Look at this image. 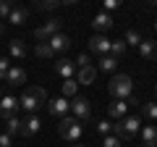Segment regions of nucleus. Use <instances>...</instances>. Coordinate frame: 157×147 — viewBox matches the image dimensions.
Returning <instances> with one entry per match:
<instances>
[{
    "label": "nucleus",
    "mask_w": 157,
    "mask_h": 147,
    "mask_svg": "<svg viewBox=\"0 0 157 147\" xmlns=\"http://www.w3.org/2000/svg\"><path fill=\"white\" fill-rule=\"evenodd\" d=\"M126 45H141V34L136 32V29H128V32H126Z\"/></svg>",
    "instance_id": "obj_27"
},
{
    "label": "nucleus",
    "mask_w": 157,
    "mask_h": 147,
    "mask_svg": "<svg viewBox=\"0 0 157 147\" xmlns=\"http://www.w3.org/2000/svg\"><path fill=\"white\" fill-rule=\"evenodd\" d=\"M76 147H81V145H76Z\"/></svg>",
    "instance_id": "obj_38"
},
{
    "label": "nucleus",
    "mask_w": 157,
    "mask_h": 147,
    "mask_svg": "<svg viewBox=\"0 0 157 147\" xmlns=\"http://www.w3.org/2000/svg\"><path fill=\"white\" fill-rule=\"evenodd\" d=\"M66 3H71V0H42V3H37L39 11H55L58 6H66Z\"/></svg>",
    "instance_id": "obj_23"
},
{
    "label": "nucleus",
    "mask_w": 157,
    "mask_h": 147,
    "mask_svg": "<svg viewBox=\"0 0 157 147\" xmlns=\"http://www.w3.org/2000/svg\"><path fill=\"white\" fill-rule=\"evenodd\" d=\"M47 45L52 47V53H66L68 47H71V37L63 34V32H58V34H52L50 40H47Z\"/></svg>",
    "instance_id": "obj_8"
},
{
    "label": "nucleus",
    "mask_w": 157,
    "mask_h": 147,
    "mask_svg": "<svg viewBox=\"0 0 157 147\" xmlns=\"http://www.w3.org/2000/svg\"><path fill=\"white\" fill-rule=\"evenodd\" d=\"M139 53H141V58H144V61H157V42H152V40H141Z\"/></svg>",
    "instance_id": "obj_14"
},
{
    "label": "nucleus",
    "mask_w": 157,
    "mask_h": 147,
    "mask_svg": "<svg viewBox=\"0 0 157 147\" xmlns=\"http://www.w3.org/2000/svg\"><path fill=\"white\" fill-rule=\"evenodd\" d=\"M47 102V92L42 89V87H29L26 92H24V97L18 100V108H24L26 113H34L37 108H42Z\"/></svg>",
    "instance_id": "obj_1"
},
{
    "label": "nucleus",
    "mask_w": 157,
    "mask_h": 147,
    "mask_svg": "<svg viewBox=\"0 0 157 147\" xmlns=\"http://www.w3.org/2000/svg\"><path fill=\"white\" fill-rule=\"evenodd\" d=\"M34 53H37L39 58H52V55H55V53H52V47L47 45V42H39V45L34 47Z\"/></svg>",
    "instance_id": "obj_26"
},
{
    "label": "nucleus",
    "mask_w": 157,
    "mask_h": 147,
    "mask_svg": "<svg viewBox=\"0 0 157 147\" xmlns=\"http://www.w3.org/2000/svg\"><path fill=\"white\" fill-rule=\"evenodd\" d=\"M107 113H110V118H115V121L126 118V113H128V105H126V100H113L110 105H107Z\"/></svg>",
    "instance_id": "obj_13"
},
{
    "label": "nucleus",
    "mask_w": 157,
    "mask_h": 147,
    "mask_svg": "<svg viewBox=\"0 0 157 147\" xmlns=\"http://www.w3.org/2000/svg\"><path fill=\"white\" fill-rule=\"evenodd\" d=\"M11 55L18 58V61L26 58V45H24V40H13V42H11Z\"/></svg>",
    "instance_id": "obj_21"
},
{
    "label": "nucleus",
    "mask_w": 157,
    "mask_h": 147,
    "mask_svg": "<svg viewBox=\"0 0 157 147\" xmlns=\"http://www.w3.org/2000/svg\"><path fill=\"white\" fill-rule=\"evenodd\" d=\"M16 108H18V100H16L13 95H6V97H0V116H3V118H11Z\"/></svg>",
    "instance_id": "obj_12"
},
{
    "label": "nucleus",
    "mask_w": 157,
    "mask_h": 147,
    "mask_svg": "<svg viewBox=\"0 0 157 147\" xmlns=\"http://www.w3.org/2000/svg\"><path fill=\"white\" fill-rule=\"evenodd\" d=\"M115 66H118V61H115L113 55H102V61H100V68H102V71L110 74V71H115Z\"/></svg>",
    "instance_id": "obj_25"
},
{
    "label": "nucleus",
    "mask_w": 157,
    "mask_h": 147,
    "mask_svg": "<svg viewBox=\"0 0 157 147\" xmlns=\"http://www.w3.org/2000/svg\"><path fill=\"white\" fill-rule=\"evenodd\" d=\"M102 147H121V139H118V137H105V142H102Z\"/></svg>",
    "instance_id": "obj_32"
},
{
    "label": "nucleus",
    "mask_w": 157,
    "mask_h": 147,
    "mask_svg": "<svg viewBox=\"0 0 157 147\" xmlns=\"http://www.w3.org/2000/svg\"><path fill=\"white\" fill-rule=\"evenodd\" d=\"M139 129H141L139 118H136V116H126V118H121L115 126H113V131H115L113 137H118V139H131Z\"/></svg>",
    "instance_id": "obj_3"
},
{
    "label": "nucleus",
    "mask_w": 157,
    "mask_h": 147,
    "mask_svg": "<svg viewBox=\"0 0 157 147\" xmlns=\"http://www.w3.org/2000/svg\"><path fill=\"white\" fill-rule=\"evenodd\" d=\"M45 105H47V113L58 116V118H66L68 110H71V102H68L66 97H52V100H47Z\"/></svg>",
    "instance_id": "obj_6"
},
{
    "label": "nucleus",
    "mask_w": 157,
    "mask_h": 147,
    "mask_svg": "<svg viewBox=\"0 0 157 147\" xmlns=\"http://www.w3.org/2000/svg\"><path fill=\"white\" fill-rule=\"evenodd\" d=\"M155 29H157V21H155Z\"/></svg>",
    "instance_id": "obj_37"
},
{
    "label": "nucleus",
    "mask_w": 157,
    "mask_h": 147,
    "mask_svg": "<svg viewBox=\"0 0 157 147\" xmlns=\"http://www.w3.org/2000/svg\"><path fill=\"white\" fill-rule=\"evenodd\" d=\"M155 147H157V145H155Z\"/></svg>",
    "instance_id": "obj_40"
},
{
    "label": "nucleus",
    "mask_w": 157,
    "mask_h": 147,
    "mask_svg": "<svg viewBox=\"0 0 157 147\" xmlns=\"http://www.w3.org/2000/svg\"><path fill=\"white\" fill-rule=\"evenodd\" d=\"M55 71L60 74L63 79H73V74H76V63H71L68 58H58V61H55Z\"/></svg>",
    "instance_id": "obj_10"
},
{
    "label": "nucleus",
    "mask_w": 157,
    "mask_h": 147,
    "mask_svg": "<svg viewBox=\"0 0 157 147\" xmlns=\"http://www.w3.org/2000/svg\"><path fill=\"white\" fill-rule=\"evenodd\" d=\"M8 21H11V24H24V21H26V8H24V6H16V8L11 11V16H8Z\"/></svg>",
    "instance_id": "obj_20"
},
{
    "label": "nucleus",
    "mask_w": 157,
    "mask_h": 147,
    "mask_svg": "<svg viewBox=\"0 0 157 147\" xmlns=\"http://www.w3.org/2000/svg\"><path fill=\"white\" fill-rule=\"evenodd\" d=\"M94 76H97V68H92V66H86V68H78V84H86L89 87L92 81H94Z\"/></svg>",
    "instance_id": "obj_18"
},
{
    "label": "nucleus",
    "mask_w": 157,
    "mask_h": 147,
    "mask_svg": "<svg viewBox=\"0 0 157 147\" xmlns=\"http://www.w3.org/2000/svg\"><path fill=\"white\" fill-rule=\"evenodd\" d=\"M76 89H78V81L76 79H66L63 81V97H76Z\"/></svg>",
    "instance_id": "obj_22"
},
{
    "label": "nucleus",
    "mask_w": 157,
    "mask_h": 147,
    "mask_svg": "<svg viewBox=\"0 0 157 147\" xmlns=\"http://www.w3.org/2000/svg\"><path fill=\"white\" fill-rule=\"evenodd\" d=\"M155 95H157V89H155Z\"/></svg>",
    "instance_id": "obj_39"
},
{
    "label": "nucleus",
    "mask_w": 157,
    "mask_h": 147,
    "mask_svg": "<svg viewBox=\"0 0 157 147\" xmlns=\"http://www.w3.org/2000/svg\"><path fill=\"white\" fill-rule=\"evenodd\" d=\"M115 8H118V0H105V13L115 11Z\"/></svg>",
    "instance_id": "obj_34"
},
{
    "label": "nucleus",
    "mask_w": 157,
    "mask_h": 147,
    "mask_svg": "<svg viewBox=\"0 0 157 147\" xmlns=\"http://www.w3.org/2000/svg\"><path fill=\"white\" fill-rule=\"evenodd\" d=\"M92 26H94L97 32H105V29H110V26H113V16H110V13H105V11L97 13V16L92 18Z\"/></svg>",
    "instance_id": "obj_16"
},
{
    "label": "nucleus",
    "mask_w": 157,
    "mask_h": 147,
    "mask_svg": "<svg viewBox=\"0 0 157 147\" xmlns=\"http://www.w3.org/2000/svg\"><path fill=\"white\" fill-rule=\"evenodd\" d=\"M141 113H144L147 118H152V121H155V118H157V102H149V105H141Z\"/></svg>",
    "instance_id": "obj_28"
},
{
    "label": "nucleus",
    "mask_w": 157,
    "mask_h": 147,
    "mask_svg": "<svg viewBox=\"0 0 157 147\" xmlns=\"http://www.w3.org/2000/svg\"><path fill=\"white\" fill-rule=\"evenodd\" d=\"M58 134H60L63 139H68V142H76L78 137H81V121L73 118V116H66V118L60 121V126H58Z\"/></svg>",
    "instance_id": "obj_4"
},
{
    "label": "nucleus",
    "mask_w": 157,
    "mask_h": 147,
    "mask_svg": "<svg viewBox=\"0 0 157 147\" xmlns=\"http://www.w3.org/2000/svg\"><path fill=\"white\" fill-rule=\"evenodd\" d=\"M60 24H63L60 18H50L47 24H42L39 29H34V37H37V40H50L52 34L60 32Z\"/></svg>",
    "instance_id": "obj_7"
},
{
    "label": "nucleus",
    "mask_w": 157,
    "mask_h": 147,
    "mask_svg": "<svg viewBox=\"0 0 157 147\" xmlns=\"http://www.w3.org/2000/svg\"><path fill=\"white\" fill-rule=\"evenodd\" d=\"M71 110H73V118H78V121H89V116H92V105L86 97H73Z\"/></svg>",
    "instance_id": "obj_5"
},
{
    "label": "nucleus",
    "mask_w": 157,
    "mask_h": 147,
    "mask_svg": "<svg viewBox=\"0 0 157 147\" xmlns=\"http://www.w3.org/2000/svg\"><path fill=\"white\" fill-rule=\"evenodd\" d=\"M3 32H6V24H3V21H0V37H3Z\"/></svg>",
    "instance_id": "obj_36"
},
{
    "label": "nucleus",
    "mask_w": 157,
    "mask_h": 147,
    "mask_svg": "<svg viewBox=\"0 0 157 147\" xmlns=\"http://www.w3.org/2000/svg\"><path fill=\"white\" fill-rule=\"evenodd\" d=\"M6 81H8V84H13V87L24 84V81H26V71H24V68H18V66H11V71H8Z\"/></svg>",
    "instance_id": "obj_15"
},
{
    "label": "nucleus",
    "mask_w": 157,
    "mask_h": 147,
    "mask_svg": "<svg viewBox=\"0 0 157 147\" xmlns=\"http://www.w3.org/2000/svg\"><path fill=\"white\" fill-rule=\"evenodd\" d=\"M131 87H134V81H131V76H126V74H115V76L107 81V92H110V97H115V100L131 97Z\"/></svg>",
    "instance_id": "obj_2"
},
{
    "label": "nucleus",
    "mask_w": 157,
    "mask_h": 147,
    "mask_svg": "<svg viewBox=\"0 0 157 147\" xmlns=\"http://www.w3.org/2000/svg\"><path fill=\"white\" fill-rule=\"evenodd\" d=\"M89 50L100 53V55H107L110 53V40L102 37V34H94V37H89Z\"/></svg>",
    "instance_id": "obj_9"
},
{
    "label": "nucleus",
    "mask_w": 157,
    "mask_h": 147,
    "mask_svg": "<svg viewBox=\"0 0 157 147\" xmlns=\"http://www.w3.org/2000/svg\"><path fill=\"white\" fill-rule=\"evenodd\" d=\"M13 11V3L11 0H0V18H8Z\"/></svg>",
    "instance_id": "obj_29"
},
{
    "label": "nucleus",
    "mask_w": 157,
    "mask_h": 147,
    "mask_svg": "<svg viewBox=\"0 0 157 147\" xmlns=\"http://www.w3.org/2000/svg\"><path fill=\"white\" fill-rule=\"evenodd\" d=\"M8 71H11V61L8 58H0V81L8 76Z\"/></svg>",
    "instance_id": "obj_30"
},
{
    "label": "nucleus",
    "mask_w": 157,
    "mask_h": 147,
    "mask_svg": "<svg viewBox=\"0 0 157 147\" xmlns=\"http://www.w3.org/2000/svg\"><path fill=\"white\" fill-rule=\"evenodd\" d=\"M141 142H144V147H155L157 145V126H141Z\"/></svg>",
    "instance_id": "obj_17"
},
{
    "label": "nucleus",
    "mask_w": 157,
    "mask_h": 147,
    "mask_svg": "<svg viewBox=\"0 0 157 147\" xmlns=\"http://www.w3.org/2000/svg\"><path fill=\"white\" fill-rule=\"evenodd\" d=\"M21 131V121L16 118V116H11V118H6V134H18Z\"/></svg>",
    "instance_id": "obj_24"
},
{
    "label": "nucleus",
    "mask_w": 157,
    "mask_h": 147,
    "mask_svg": "<svg viewBox=\"0 0 157 147\" xmlns=\"http://www.w3.org/2000/svg\"><path fill=\"white\" fill-rule=\"evenodd\" d=\"M0 147H11V134H0Z\"/></svg>",
    "instance_id": "obj_35"
},
{
    "label": "nucleus",
    "mask_w": 157,
    "mask_h": 147,
    "mask_svg": "<svg viewBox=\"0 0 157 147\" xmlns=\"http://www.w3.org/2000/svg\"><path fill=\"white\" fill-rule=\"evenodd\" d=\"M39 126H42V121H39L37 116H29L26 121H21V131H18V134L21 137H34L39 131Z\"/></svg>",
    "instance_id": "obj_11"
},
{
    "label": "nucleus",
    "mask_w": 157,
    "mask_h": 147,
    "mask_svg": "<svg viewBox=\"0 0 157 147\" xmlns=\"http://www.w3.org/2000/svg\"><path fill=\"white\" fill-rule=\"evenodd\" d=\"M126 47H128V45H126L123 40H110V55L115 58V61H118V58H123Z\"/></svg>",
    "instance_id": "obj_19"
},
{
    "label": "nucleus",
    "mask_w": 157,
    "mask_h": 147,
    "mask_svg": "<svg viewBox=\"0 0 157 147\" xmlns=\"http://www.w3.org/2000/svg\"><path fill=\"white\" fill-rule=\"evenodd\" d=\"M97 131H100L102 137H110V131H113V126L107 124V121H100V124H97Z\"/></svg>",
    "instance_id": "obj_31"
},
{
    "label": "nucleus",
    "mask_w": 157,
    "mask_h": 147,
    "mask_svg": "<svg viewBox=\"0 0 157 147\" xmlns=\"http://www.w3.org/2000/svg\"><path fill=\"white\" fill-rule=\"evenodd\" d=\"M76 66H78V68H86V66H89V55H86V53H84V55H78Z\"/></svg>",
    "instance_id": "obj_33"
}]
</instances>
